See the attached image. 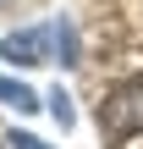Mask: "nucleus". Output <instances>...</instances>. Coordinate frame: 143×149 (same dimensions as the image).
<instances>
[{
	"instance_id": "nucleus-1",
	"label": "nucleus",
	"mask_w": 143,
	"mask_h": 149,
	"mask_svg": "<svg viewBox=\"0 0 143 149\" xmlns=\"http://www.w3.org/2000/svg\"><path fill=\"white\" fill-rule=\"evenodd\" d=\"M99 127H105L110 138H132V133H143V77H127V83H116V88L105 94Z\"/></svg>"
},
{
	"instance_id": "nucleus-2",
	"label": "nucleus",
	"mask_w": 143,
	"mask_h": 149,
	"mask_svg": "<svg viewBox=\"0 0 143 149\" xmlns=\"http://www.w3.org/2000/svg\"><path fill=\"white\" fill-rule=\"evenodd\" d=\"M50 44H55V22L50 28H17V33L0 39V61H11V66H44Z\"/></svg>"
},
{
	"instance_id": "nucleus-3",
	"label": "nucleus",
	"mask_w": 143,
	"mask_h": 149,
	"mask_svg": "<svg viewBox=\"0 0 143 149\" xmlns=\"http://www.w3.org/2000/svg\"><path fill=\"white\" fill-rule=\"evenodd\" d=\"M0 100L17 111V116H28V111H39V94L33 88H22V83H11V77H0Z\"/></svg>"
},
{
	"instance_id": "nucleus-4",
	"label": "nucleus",
	"mask_w": 143,
	"mask_h": 149,
	"mask_svg": "<svg viewBox=\"0 0 143 149\" xmlns=\"http://www.w3.org/2000/svg\"><path fill=\"white\" fill-rule=\"evenodd\" d=\"M50 111H55V122H61V127H72V100H66L61 88L50 94Z\"/></svg>"
},
{
	"instance_id": "nucleus-5",
	"label": "nucleus",
	"mask_w": 143,
	"mask_h": 149,
	"mask_svg": "<svg viewBox=\"0 0 143 149\" xmlns=\"http://www.w3.org/2000/svg\"><path fill=\"white\" fill-rule=\"evenodd\" d=\"M6 144H11V149H50V144H39V138H33V133H11V138H6Z\"/></svg>"
}]
</instances>
